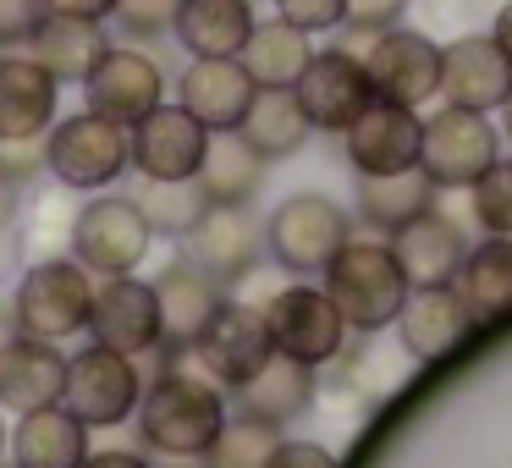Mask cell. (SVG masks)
Here are the masks:
<instances>
[{
  "label": "cell",
  "instance_id": "1",
  "mask_svg": "<svg viewBox=\"0 0 512 468\" xmlns=\"http://www.w3.org/2000/svg\"><path fill=\"white\" fill-rule=\"evenodd\" d=\"M226 424V397L215 380L166 364L138 397V435L160 457H204Z\"/></svg>",
  "mask_w": 512,
  "mask_h": 468
},
{
  "label": "cell",
  "instance_id": "2",
  "mask_svg": "<svg viewBox=\"0 0 512 468\" xmlns=\"http://www.w3.org/2000/svg\"><path fill=\"white\" fill-rule=\"evenodd\" d=\"M320 276H325L331 303L342 309L347 331H380V325H391L413 292L397 254H391V243H375V237H347Z\"/></svg>",
  "mask_w": 512,
  "mask_h": 468
},
{
  "label": "cell",
  "instance_id": "3",
  "mask_svg": "<svg viewBox=\"0 0 512 468\" xmlns=\"http://www.w3.org/2000/svg\"><path fill=\"white\" fill-rule=\"evenodd\" d=\"M133 166V149H127V127L111 122L100 111H78V116H56V127L45 133V171L61 188H111L122 171Z\"/></svg>",
  "mask_w": 512,
  "mask_h": 468
},
{
  "label": "cell",
  "instance_id": "4",
  "mask_svg": "<svg viewBox=\"0 0 512 468\" xmlns=\"http://www.w3.org/2000/svg\"><path fill=\"white\" fill-rule=\"evenodd\" d=\"M149 248H155V226L127 193H105V199L83 204L72 221V259L89 276H133L149 259Z\"/></svg>",
  "mask_w": 512,
  "mask_h": 468
},
{
  "label": "cell",
  "instance_id": "5",
  "mask_svg": "<svg viewBox=\"0 0 512 468\" xmlns=\"http://www.w3.org/2000/svg\"><path fill=\"white\" fill-rule=\"evenodd\" d=\"M94 303V276L78 259H39L23 281H17V336H39V342H61L89 325Z\"/></svg>",
  "mask_w": 512,
  "mask_h": 468
},
{
  "label": "cell",
  "instance_id": "6",
  "mask_svg": "<svg viewBox=\"0 0 512 468\" xmlns=\"http://www.w3.org/2000/svg\"><path fill=\"white\" fill-rule=\"evenodd\" d=\"M138 397H144V375L138 358L116 353V347L89 342L83 353L67 358V386H61V408H72L89 430H116L133 419Z\"/></svg>",
  "mask_w": 512,
  "mask_h": 468
},
{
  "label": "cell",
  "instance_id": "7",
  "mask_svg": "<svg viewBox=\"0 0 512 468\" xmlns=\"http://www.w3.org/2000/svg\"><path fill=\"white\" fill-rule=\"evenodd\" d=\"M496 160H501V133L485 122V111L446 105V111H435L424 122L419 171L435 188H474Z\"/></svg>",
  "mask_w": 512,
  "mask_h": 468
},
{
  "label": "cell",
  "instance_id": "8",
  "mask_svg": "<svg viewBox=\"0 0 512 468\" xmlns=\"http://www.w3.org/2000/svg\"><path fill=\"white\" fill-rule=\"evenodd\" d=\"M342 243H347V215L325 193H292V199H281L265 226L270 259L281 270H292V276H320Z\"/></svg>",
  "mask_w": 512,
  "mask_h": 468
},
{
  "label": "cell",
  "instance_id": "9",
  "mask_svg": "<svg viewBox=\"0 0 512 468\" xmlns=\"http://www.w3.org/2000/svg\"><path fill=\"white\" fill-rule=\"evenodd\" d=\"M265 325H270L276 353L298 358V364H309V369L342 358V347H347V320H342V309L331 303V292L303 287V281L281 287L276 298L265 303Z\"/></svg>",
  "mask_w": 512,
  "mask_h": 468
},
{
  "label": "cell",
  "instance_id": "10",
  "mask_svg": "<svg viewBox=\"0 0 512 468\" xmlns=\"http://www.w3.org/2000/svg\"><path fill=\"white\" fill-rule=\"evenodd\" d=\"M78 89L89 111L133 127L138 116H149L166 100V67H160V56L149 45H105V56L94 61V72Z\"/></svg>",
  "mask_w": 512,
  "mask_h": 468
},
{
  "label": "cell",
  "instance_id": "11",
  "mask_svg": "<svg viewBox=\"0 0 512 468\" xmlns=\"http://www.w3.org/2000/svg\"><path fill=\"white\" fill-rule=\"evenodd\" d=\"M358 56H364V72L375 83V100H397L419 111L424 100L441 94V45L413 34V28H380L358 45Z\"/></svg>",
  "mask_w": 512,
  "mask_h": 468
},
{
  "label": "cell",
  "instance_id": "12",
  "mask_svg": "<svg viewBox=\"0 0 512 468\" xmlns=\"http://www.w3.org/2000/svg\"><path fill=\"white\" fill-rule=\"evenodd\" d=\"M292 94H298L309 127H320V133H347V127L358 122V111L375 100V83H369L358 50L331 45V50H314L309 56V67L298 72Z\"/></svg>",
  "mask_w": 512,
  "mask_h": 468
},
{
  "label": "cell",
  "instance_id": "13",
  "mask_svg": "<svg viewBox=\"0 0 512 468\" xmlns=\"http://www.w3.org/2000/svg\"><path fill=\"white\" fill-rule=\"evenodd\" d=\"M188 353L199 358V369H204L210 380H221V386L237 391L248 375H259V369L270 364L276 342H270L265 309H248V303H232V298H226L221 309L210 314V325H204V331L188 342Z\"/></svg>",
  "mask_w": 512,
  "mask_h": 468
},
{
  "label": "cell",
  "instance_id": "14",
  "mask_svg": "<svg viewBox=\"0 0 512 468\" xmlns=\"http://www.w3.org/2000/svg\"><path fill=\"white\" fill-rule=\"evenodd\" d=\"M127 149H133V171L155 182H177V177H199L204 149H210V127L193 111H182L177 100H160L149 116H138L127 127Z\"/></svg>",
  "mask_w": 512,
  "mask_h": 468
},
{
  "label": "cell",
  "instance_id": "15",
  "mask_svg": "<svg viewBox=\"0 0 512 468\" xmlns=\"http://www.w3.org/2000/svg\"><path fill=\"white\" fill-rule=\"evenodd\" d=\"M83 331L100 347H116V353H127V358H149L166 342L155 287L138 281V276H105V287H94L89 325H83Z\"/></svg>",
  "mask_w": 512,
  "mask_h": 468
},
{
  "label": "cell",
  "instance_id": "16",
  "mask_svg": "<svg viewBox=\"0 0 512 468\" xmlns=\"http://www.w3.org/2000/svg\"><path fill=\"white\" fill-rule=\"evenodd\" d=\"M419 144H424L419 111L397 100H369L358 111V122L342 133V149L358 177H386V171L419 166Z\"/></svg>",
  "mask_w": 512,
  "mask_h": 468
},
{
  "label": "cell",
  "instance_id": "17",
  "mask_svg": "<svg viewBox=\"0 0 512 468\" xmlns=\"http://www.w3.org/2000/svg\"><path fill=\"white\" fill-rule=\"evenodd\" d=\"M254 94L259 83L237 56H188V67L177 72V105L199 116L210 133H237Z\"/></svg>",
  "mask_w": 512,
  "mask_h": 468
},
{
  "label": "cell",
  "instance_id": "18",
  "mask_svg": "<svg viewBox=\"0 0 512 468\" xmlns=\"http://www.w3.org/2000/svg\"><path fill=\"white\" fill-rule=\"evenodd\" d=\"M512 94V61L490 34H463L441 45V100L463 111H501Z\"/></svg>",
  "mask_w": 512,
  "mask_h": 468
},
{
  "label": "cell",
  "instance_id": "19",
  "mask_svg": "<svg viewBox=\"0 0 512 468\" xmlns=\"http://www.w3.org/2000/svg\"><path fill=\"white\" fill-rule=\"evenodd\" d=\"M61 116V83L28 50H0V138H45Z\"/></svg>",
  "mask_w": 512,
  "mask_h": 468
},
{
  "label": "cell",
  "instance_id": "20",
  "mask_svg": "<svg viewBox=\"0 0 512 468\" xmlns=\"http://www.w3.org/2000/svg\"><path fill=\"white\" fill-rule=\"evenodd\" d=\"M254 0H171V45L182 56H243Z\"/></svg>",
  "mask_w": 512,
  "mask_h": 468
},
{
  "label": "cell",
  "instance_id": "21",
  "mask_svg": "<svg viewBox=\"0 0 512 468\" xmlns=\"http://www.w3.org/2000/svg\"><path fill=\"white\" fill-rule=\"evenodd\" d=\"M67 386V353L61 342H39V336H12L0 353V408L34 413L61 402Z\"/></svg>",
  "mask_w": 512,
  "mask_h": 468
},
{
  "label": "cell",
  "instance_id": "22",
  "mask_svg": "<svg viewBox=\"0 0 512 468\" xmlns=\"http://www.w3.org/2000/svg\"><path fill=\"white\" fill-rule=\"evenodd\" d=\"M149 287H155V298H160V325H166V342H182V347H188L193 336L210 325V314L226 303L221 276H210V270H204L193 254L171 259V265L160 270Z\"/></svg>",
  "mask_w": 512,
  "mask_h": 468
},
{
  "label": "cell",
  "instance_id": "23",
  "mask_svg": "<svg viewBox=\"0 0 512 468\" xmlns=\"http://www.w3.org/2000/svg\"><path fill=\"white\" fill-rule=\"evenodd\" d=\"M259 248H265V232L254 226L248 204H210V215L188 232V254L210 276H221V287H232L237 276L254 270Z\"/></svg>",
  "mask_w": 512,
  "mask_h": 468
},
{
  "label": "cell",
  "instance_id": "24",
  "mask_svg": "<svg viewBox=\"0 0 512 468\" xmlns=\"http://www.w3.org/2000/svg\"><path fill=\"white\" fill-rule=\"evenodd\" d=\"M397 331H402L408 358L435 364V358H446L468 331H474V320H468L457 287L446 281V287H413L408 292V303H402V314H397Z\"/></svg>",
  "mask_w": 512,
  "mask_h": 468
},
{
  "label": "cell",
  "instance_id": "25",
  "mask_svg": "<svg viewBox=\"0 0 512 468\" xmlns=\"http://www.w3.org/2000/svg\"><path fill=\"white\" fill-rule=\"evenodd\" d=\"M391 254H397L408 287H446V281L457 276V265H463L468 243L441 210H424V215H413L408 226L391 232Z\"/></svg>",
  "mask_w": 512,
  "mask_h": 468
},
{
  "label": "cell",
  "instance_id": "26",
  "mask_svg": "<svg viewBox=\"0 0 512 468\" xmlns=\"http://www.w3.org/2000/svg\"><path fill=\"white\" fill-rule=\"evenodd\" d=\"M83 457H89V424L72 408L50 402V408L17 413L12 468H83Z\"/></svg>",
  "mask_w": 512,
  "mask_h": 468
},
{
  "label": "cell",
  "instance_id": "27",
  "mask_svg": "<svg viewBox=\"0 0 512 468\" xmlns=\"http://www.w3.org/2000/svg\"><path fill=\"white\" fill-rule=\"evenodd\" d=\"M457 298H463L474 325H501L512 320V237H485L463 254L452 276Z\"/></svg>",
  "mask_w": 512,
  "mask_h": 468
},
{
  "label": "cell",
  "instance_id": "28",
  "mask_svg": "<svg viewBox=\"0 0 512 468\" xmlns=\"http://www.w3.org/2000/svg\"><path fill=\"white\" fill-rule=\"evenodd\" d=\"M105 45H111V39H105L100 23H78V17H45L23 50H28L34 61H45L56 83H83V78L94 72V61L105 56Z\"/></svg>",
  "mask_w": 512,
  "mask_h": 468
},
{
  "label": "cell",
  "instance_id": "29",
  "mask_svg": "<svg viewBox=\"0 0 512 468\" xmlns=\"http://www.w3.org/2000/svg\"><path fill=\"white\" fill-rule=\"evenodd\" d=\"M237 402H243V413H254L265 424H287L314 402V369L287 353H270V364L237 386Z\"/></svg>",
  "mask_w": 512,
  "mask_h": 468
},
{
  "label": "cell",
  "instance_id": "30",
  "mask_svg": "<svg viewBox=\"0 0 512 468\" xmlns=\"http://www.w3.org/2000/svg\"><path fill=\"white\" fill-rule=\"evenodd\" d=\"M237 133H243L248 149L270 166V160L298 155V149L309 144L314 127H309V116H303V105H298V94H292V89H259Z\"/></svg>",
  "mask_w": 512,
  "mask_h": 468
},
{
  "label": "cell",
  "instance_id": "31",
  "mask_svg": "<svg viewBox=\"0 0 512 468\" xmlns=\"http://www.w3.org/2000/svg\"><path fill=\"white\" fill-rule=\"evenodd\" d=\"M309 56H314L309 34L292 28L287 17H270V23H254V34H248V45L237 61L248 67V78H254L259 89H292L298 72L309 67Z\"/></svg>",
  "mask_w": 512,
  "mask_h": 468
},
{
  "label": "cell",
  "instance_id": "32",
  "mask_svg": "<svg viewBox=\"0 0 512 468\" xmlns=\"http://www.w3.org/2000/svg\"><path fill=\"white\" fill-rule=\"evenodd\" d=\"M435 193L441 188H435L419 166L386 171V177H358V215H364L369 226H380V232H397L413 215L435 210Z\"/></svg>",
  "mask_w": 512,
  "mask_h": 468
},
{
  "label": "cell",
  "instance_id": "33",
  "mask_svg": "<svg viewBox=\"0 0 512 468\" xmlns=\"http://www.w3.org/2000/svg\"><path fill=\"white\" fill-rule=\"evenodd\" d=\"M199 182L210 193V204H248L259 193V182H265V160L248 149L243 133H210Z\"/></svg>",
  "mask_w": 512,
  "mask_h": 468
},
{
  "label": "cell",
  "instance_id": "34",
  "mask_svg": "<svg viewBox=\"0 0 512 468\" xmlns=\"http://www.w3.org/2000/svg\"><path fill=\"white\" fill-rule=\"evenodd\" d=\"M144 221L155 226V237H188L193 226L210 215V193H204L199 177H177V182H155L144 177V188L133 193Z\"/></svg>",
  "mask_w": 512,
  "mask_h": 468
},
{
  "label": "cell",
  "instance_id": "35",
  "mask_svg": "<svg viewBox=\"0 0 512 468\" xmlns=\"http://www.w3.org/2000/svg\"><path fill=\"white\" fill-rule=\"evenodd\" d=\"M281 446V424H265L254 413H237V419L221 424V435L204 452V468H270Z\"/></svg>",
  "mask_w": 512,
  "mask_h": 468
},
{
  "label": "cell",
  "instance_id": "36",
  "mask_svg": "<svg viewBox=\"0 0 512 468\" xmlns=\"http://www.w3.org/2000/svg\"><path fill=\"white\" fill-rule=\"evenodd\" d=\"M474 221L490 237H512V160H496L474 182Z\"/></svg>",
  "mask_w": 512,
  "mask_h": 468
},
{
  "label": "cell",
  "instance_id": "37",
  "mask_svg": "<svg viewBox=\"0 0 512 468\" xmlns=\"http://www.w3.org/2000/svg\"><path fill=\"white\" fill-rule=\"evenodd\" d=\"M133 45H155V39H171V0H122L111 17Z\"/></svg>",
  "mask_w": 512,
  "mask_h": 468
},
{
  "label": "cell",
  "instance_id": "38",
  "mask_svg": "<svg viewBox=\"0 0 512 468\" xmlns=\"http://www.w3.org/2000/svg\"><path fill=\"white\" fill-rule=\"evenodd\" d=\"M276 17H287L303 34H331V28L347 23V0H276Z\"/></svg>",
  "mask_w": 512,
  "mask_h": 468
},
{
  "label": "cell",
  "instance_id": "39",
  "mask_svg": "<svg viewBox=\"0 0 512 468\" xmlns=\"http://www.w3.org/2000/svg\"><path fill=\"white\" fill-rule=\"evenodd\" d=\"M45 23V0H0V50H23Z\"/></svg>",
  "mask_w": 512,
  "mask_h": 468
},
{
  "label": "cell",
  "instance_id": "40",
  "mask_svg": "<svg viewBox=\"0 0 512 468\" xmlns=\"http://www.w3.org/2000/svg\"><path fill=\"white\" fill-rule=\"evenodd\" d=\"M408 0H347V34H380V28L402 23Z\"/></svg>",
  "mask_w": 512,
  "mask_h": 468
},
{
  "label": "cell",
  "instance_id": "41",
  "mask_svg": "<svg viewBox=\"0 0 512 468\" xmlns=\"http://www.w3.org/2000/svg\"><path fill=\"white\" fill-rule=\"evenodd\" d=\"M0 171L23 188L34 171H45V138H0Z\"/></svg>",
  "mask_w": 512,
  "mask_h": 468
},
{
  "label": "cell",
  "instance_id": "42",
  "mask_svg": "<svg viewBox=\"0 0 512 468\" xmlns=\"http://www.w3.org/2000/svg\"><path fill=\"white\" fill-rule=\"evenodd\" d=\"M270 468H336V457L325 452L320 441H281Z\"/></svg>",
  "mask_w": 512,
  "mask_h": 468
},
{
  "label": "cell",
  "instance_id": "43",
  "mask_svg": "<svg viewBox=\"0 0 512 468\" xmlns=\"http://www.w3.org/2000/svg\"><path fill=\"white\" fill-rule=\"evenodd\" d=\"M122 0H45V17H78V23H111Z\"/></svg>",
  "mask_w": 512,
  "mask_h": 468
},
{
  "label": "cell",
  "instance_id": "44",
  "mask_svg": "<svg viewBox=\"0 0 512 468\" xmlns=\"http://www.w3.org/2000/svg\"><path fill=\"white\" fill-rule=\"evenodd\" d=\"M83 468H149L138 452H89L83 457Z\"/></svg>",
  "mask_w": 512,
  "mask_h": 468
},
{
  "label": "cell",
  "instance_id": "45",
  "mask_svg": "<svg viewBox=\"0 0 512 468\" xmlns=\"http://www.w3.org/2000/svg\"><path fill=\"white\" fill-rule=\"evenodd\" d=\"M490 39H496V45H501V56L512 61V0H507V6L496 12V23H490Z\"/></svg>",
  "mask_w": 512,
  "mask_h": 468
},
{
  "label": "cell",
  "instance_id": "46",
  "mask_svg": "<svg viewBox=\"0 0 512 468\" xmlns=\"http://www.w3.org/2000/svg\"><path fill=\"white\" fill-rule=\"evenodd\" d=\"M12 215H17V182L6 177V171H0V232L12 226Z\"/></svg>",
  "mask_w": 512,
  "mask_h": 468
},
{
  "label": "cell",
  "instance_id": "47",
  "mask_svg": "<svg viewBox=\"0 0 512 468\" xmlns=\"http://www.w3.org/2000/svg\"><path fill=\"white\" fill-rule=\"evenodd\" d=\"M12 336H17V314H12V303H0V353H6Z\"/></svg>",
  "mask_w": 512,
  "mask_h": 468
},
{
  "label": "cell",
  "instance_id": "48",
  "mask_svg": "<svg viewBox=\"0 0 512 468\" xmlns=\"http://www.w3.org/2000/svg\"><path fill=\"white\" fill-rule=\"evenodd\" d=\"M501 122H507V138H512V94L501 100Z\"/></svg>",
  "mask_w": 512,
  "mask_h": 468
},
{
  "label": "cell",
  "instance_id": "49",
  "mask_svg": "<svg viewBox=\"0 0 512 468\" xmlns=\"http://www.w3.org/2000/svg\"><path fill=\"white\" fill-rule=\"evenodd\" d=\"M0 452H6V424H0Z\"/></svg>",
  "mask_w": 512,
  "mask_h": 468
},
{
  "label": "cell",
  "instance_id": "50",
  "mask_svg": "<svg viewBox=\"0 0 512 468\" xmlns=\"http://www.w3.org/2000/svg\"><path fill=\"white\" fill-rule=\"evenodd\" d=\"M0 468H6V463H0Z\"/></svg>",
  "mask_w": 512,
  "mask_h": 468
}]
</instances>
